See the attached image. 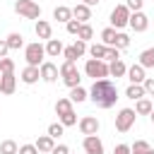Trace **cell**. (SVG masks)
I'll list each match as a JSON object with an SVG mask.
<instances>
[{"label":"cell","mask_w":154,"mask_h":154,"mask_svg":"<svg viewBox=\"0 0 154 154\" xmlns=\"http://www.w3.org/2000/svg\"><path fill=\"white\" fill-rule=\"evenodd\" d=\"M87 99H89V94H87L84 87H72V89H70V101H72V103H82V101H87Z\"/></svg>","instance_id":"obj_23"},{"label":"cell","mask_w":154,"mask_h":154,"mask_svg":"<svg viewBox=\"0 0 154 154\" xmlns=\"http://www.w3.org/2000/svg\"><path fill=\"white\" fill-rule=\"evenodd\" d=\"M82 147L87 154H103V142L99 140V135H84Z\"/></svg>","instance_id":"obj_11"},{"label":"cell","mask_w":154,"mask_h":154,"mask_svg":"<svg viewBox=\"0 0 154 154\" xmlns=\"http://www.w3.org/2000/svg\"><path fill=\"white\" fill-rule=\"evenodd\" d=\"M60 77H63V82H65L70 89H72V87H79V82H82L75 60H65V63L60 65Z\"/></svg>","instance_id":"obj_3"},{"label":"cell","mask_w":154,"mask_h":154,"mask_svg":"<svg viewBox=\"0 0 154 154\" xmlns=\"http://www.w3.org/2000/svg\"><path fill=\"white\" fill-rule=\"evenodd\" d=\"M34 31H36V36H38V38H46V41L53 36V26H51V22H46V19H36Z\"/></svg>","instance_id":"obj_15"},{"label":"cell","mask_w":154,"mask_h":154,"mask_svg":"<svg viewBox=\"0 0 154 154\" xmlns=\"http://www.w3.org/2000/svg\"><path fill=\"white\" fill-rule=\"evenodd\" d=\"M152 108H154V106H152V101H149V99H144V96L135 101V113H137V116H149V113H152Z\"/></svg>","instance_id":"obj_21"},{"label":"cell","mask_w":154,"mask_h":154,"mask_svg":"<svg viewBox=\"0 0 154 154\" xmlns=\"http://www.w3.org/2000/svg\"><path fill=\"white\" fill-rule=\"evenodd\" d=\"M7 46H10V51H19V48L24 46V36L17 34V31H12V34L7 36Z\"/></svg>","instance_id":"obj_25"},{"label":"cell","mask_w":154,"mask_h":154,"mask_svg":"<svg viewBox=\"0 0 154 154\" xmlns=\"http://www.w3.org/2000/svg\"><path fill=\"white\" fill-rule=\"evenodd\" d=\"M128 26L132 29V31H147V26H149V17L140 10V12H130V22H128Z\"/></svg>","instance_id":"obj_9"},{"label":"cell","mask_w":154,"mask_h":154,"mask_svg":"<svg viewBox=\"0 0 154 154\" xmlns=\"http://www.w3.org/2000/svg\"><path fill=\"white\" fill-rule=\"evenodd\" d=\"M2 72H14V60L7 58V55L0 58V75H2Z\"/></svg>","instance_id":"obj_35"},{"label":"cell","mask_w":154,"mask_h":154,"mask_svg":"<svg viewBox=\"0 0 154 154\" xmlns=\"http://www.w3.org/2000/svg\"><path fill=\"white\" fill-rule=\"evenodd\" d=\"M70 111H72V101H70V96L55 101V113H58V116H65V113H70Z\"/></svg>","instance_id":"obj_28"},{"label":"cell","mask_w":154,"mask_h":154,"mask_svg":"<svg viewBox=\"0 0 154 154\" xmlns=\"http://www.w3.org/2000/svg\"><path fill=\"white\" fill-rule=\"evenodd\" d=\"M24 58H26V65H41L43 63V58H46V46H41L38 41H34V43H29L26 48H24Z\"/></svg>","instance_id":"obj_5"},{"label":"cell","mask_w":154,"mask_h":154,"mask_svg":"<svg viewBox=\"0 0 154 154\" xmlns=\"http://www.w3.org/2000/svg\"><path fill=\"white\" fill-rule=\"evenodd\" d=\"M130 149H132V154H147L152 147H149V142H144V140H137L135 144H130Z\"/></svg>","instance_id":"obj_30"},{"label":"cell","mask_w":154,"mask_h":154,"mask_svg":"<svg viewBox=\"0 0 154 154\" xmlns=\"http://www.w3.org/2000/svg\"><path fill=\"white\" fill-rule=\"evenodd\" d=\"M116 34H118V29L106 26V29L101 31V43H103V46H113V43H116Z\"/></svg>","instance_id":"obj_24"},{"label":"cell","mask_w":154,"mask_h":154,"mask_svg":"<svg viewBox=\"0 0 154 154\" xmlns=\"http://www.w3.org/2000/svg\"><path fill=\"white\" fill-rule=\"evenodd\" d=\"M99 128H101V123H99L96 116H84V118H79V132H82V135H96Z\"/></svg>","instance_id":"obj_10"},{"label":"cell","mask_w":154,"mask_h":154,"mask_svg":"<svg viewBox=\"0 0 154 154\" xmlns=\"http://www.w3.org/2000/svg\"><path fill=\"white\" fill-rule=\"evenodd\" d=\"M128 79H130V84H142L147 77H144V67L137 63V65H132V67H128Z\"/></svg>","instance_id":"obj_17"},{"label":"cell","mask_w":154,"mask_h":154,"mask_svg":"<svg viewBox=\"0 0 154 154\" xmlns=\"http://www.w3.org/2000/svg\"><path fill=\"white\" fill-rule=\"evenodd\" d=\"M14 12L19 17H24V19H41V5L36 0H17Z\"/></svg>","instance_id":"obj_2"},{"label":"cell","mask_w":154,"mask_h":154,"mask_svg":"<svg viewBox=\"0 0 154 154\" xmlns=\"http://www.w3.org/2000/svg\"><path fill=\"white\" fill-rule=\"evenodd\" d=\"M82 2H84V5H89V7H94V5H99L101 0H82Z\"/></svg>","instance_id":"obj_46"},{"label":"cell","mask_w":154,"mask_h":154,"mask_svg":"<svg viewBox=\"0 0 154 154\" xmlns=\"http://www.w3.org/2000/svg\"><path fill=\"white\" fill-rule=\"evenodd\" d=\"M113 46H116V48H120V51H123V48H128V46H130V36H128V34H123V31H118V34H116V43H113Z\"/></svg>","instance_id":"obj_31"},{"label":"cell","mask_w":154,"mask_h":154,"mask_svg":"<svg viewBox=\"0 0 154 154\" xmlns=\"http://www.w3.org/2000/svg\"><path fill=\"white\" fill-rule=\"evenodd\" d=\"M79 26H82V22H77V19H70L67 24H65V29H67V34H79Z\"/></svg>","instance_id":"obj_38"},{"label":"cell","mask_w":154,"mask_h":154,"mask_svg":"<svg viewBox=\"0 0 154 154\" xmlns=\"http://www.w3.org/2000/svg\"><path fill=\"white\" fill-rule=\"evenodd\" d=\"M125 5H128V10H130V12H140V10H142V5H144V0H125Z\"/></svg>","instance_id":"obj_39"},{"label":"cell","mask_w":154,"mask_h":154,"mask_svg":"<svg viewBox=\"0 0 154 154\" xmlns=\"http://www.w3.org/2000/svg\"><path fill=\"white\" fill-rule=\"evenodd\" d=\"M63 58H65V60H75V63H77V58H79V55H77V51H75L72 46H67V48L63 51Z\"/></svg>","instance_id":"obj_40"},{"label":"cell","mask_w":154,"mask_h":154,"mask_svg":"<svg viewBox=\"0 0 154 154\" xmlns=\"http://www.w3.org/2000/svg\"><path fill=\"white\" fill-rule=\"evenodd\" d=\"M103 60H108V63L120 60V48H116V46H106V55H103Z\"/></svg>","instance_id":"obj_32"},{"label":"cell","mask_w":154,"mask_h":154,"mask_svg":"<svg viewBox=\"0 0 154 154\" xmlns=\"http://www.w3.org/2000/svg\"><path fill=\"white\" fill-rule=\"evenodd\" d=\"M7 51H10L7 38H0V58H5V55H7Z\"/></svg>","instance_id":"obj_45"},{"label":"cell","mask_w":154,"mask_h":154,"mask_svg":"<svg viewBox=\"0 0 154 154\" xmlns=\"http://www.w3.org/2000/svg\"><path fill=\"white\" fill-rule=\"evenodd\" d=\"M14 89H17V77H14V72H2L0 75V91L2 94H14Z\"/></svg>","instance_id":"obj_12"},{"label":"cell","mask_w":154,"mask_h":154,"mask_svg":"<svg viewBox=\"0 0 154 154\" xmlns=\"http://www.w3.org/2000/svg\"><path fill=\"white\" fill-rule=\"evenodd\" d=\"M0 154H19V144L14 140H2L0 142Z\"/></svg>","instance_id":"obj_26"},{"label":"cell","mask_w":154,"mask_h":154,"mask_svg":"<svg viewBox=\"0 0 154 154\" xmlns=\"http://www.w3.org/2000/svg\"><path fill=\"white\" fill-rule=\"evenodd\" d=\"M125 96H128V99H132V101H137V99L147 96V91H144V87H142V84H130V87L125 89Z\"/></svg>","instance_id":"obj_22"},{"label":"cell","mask_w":154,"mask_h":154,"mask_svg":"<svg viewBox=\"0 0 154 154\" xmlns=\"http://www.w3.org/2000/svg\"><path fill=\"white\" fill-rule=\"evenodd\" d=\"M89 99L99 106V108H111L118 101V87L106 77V79H94L91 89H89Z\"/></svg>","instance_id":"obj_1"},{"label":"cell","mask_w":154,"mask_h":154,"mask_svg":"<svg viewBox=\"0 0 154 154\" xmlns=\"http://www.w3.org/2000/svg\"><path fill=\"white\" fill-rule=\"evenodd\" d=\"M63 51H65V46H63L60 38H48V43H46V55L48 58H58V55H63Z\"/></svg>","instance_id":"obj_16"},{"label":"cell","mask_w":154,"mask_h":154,"mask_svg":"<svg viewBox=\"0 0 154 154\" xmlns=\"http://www.w3.org/2000/svg\"><path fill=\"white\" fill-rule=\"evenodd\" d=\"M38 70H41V79L48 82V84L58 82V77H60V67H58L55 63H51V60H43V63L38 65Z\"/></svg>","instance_id":"obj_8"},{"label":"cell","mask_w":154,"mask_h":154,"mask_svg":"<svg viewBox=\"0 0 154 154\" xmlns=\"http://www.w3.org/2000/svg\"><path fill=\"white\" fill-rule=\"evenodd\" d=\"M135 120H137L135 108H120L118 116H116V130H118V132H128V130L135 125Z\"/></svg>","instance_id":"obj_6"},{"label":"cell","mask_w":154,"mask_h":154,"mask_svg":"<svg viewBox=\"0 0 154 154\" xmlns=\"http://www.w3.org/2000/svg\"><path fill=\"white\" fill-rule=\"evenodd\" d=\"M142 87H144L147 96H154V79H144V82H142Z\"/></svg>","instance_id":"obj_42"},{"label":"cell","mask_w":154,"mask_h":154,"mask_svg":"<svg viewBox=\"0 0 154 154\" xmlns=\"http://www.w3.org/2000/svg\"><path fill=\"white\" fill-rule=\"evenodd\" d=\"M34 144L38 147V152H43V154H51V152H53V147H55V140H53L51 135H41V137H38Z\"/></svg>","instance_id":"obj_18"},{"label":"cell","mask_w":154,"mask_h":154,"mask_svg":"<svg viewBox=\"0 0 154 154\" xmlns=\"http://www.w3.org/2000/svg\"><path fill=\"white\" fill-rule=\"evenodd\" d=\"M60 123H63L65 128H70V125H77V113H75V111H70V113L60 116Z\"/></svg>","instance_id":"obj_36"},{"label":"cell","mask_w":154,"mask_h":154,"mask_svg":"<svg viewBox=\"0 0 154 154\" xmlns=\"http://www.w3.org/2000/svg\"><path fill=\"white\" fill-rule=\"evenodd\" d=\"M63 132H65V125H63V123H51V125H48V135H51L53 140H58Z\"/></svg>","instance_id":"obj_33"},{"label":"cell","mask_w":154,"mask_h":154,"mask_svg":"<svg viewBox=\"0 0 154 154\" xmlns=\"http://www.w3.org/2000/svg\"><path fill=\"white\" fill-rule=\"evenodd\" d=\"M84 72L91 79H106L108 77V63L106 60H99V58H89L87 65H84Z\"/></svg>","instance_id":"obj_4"},{"label":"cell","mask_w":154,"mask_h":154,"mask_svg":"<svg viewBox=\"0 0 154 154\" xmlns=\"http://www.w3.org/2000/svg\"><path fill=\"white\" fill-rule=\"evenodd\" d=\"M19 154H38V147L36 144H22L19 147Z\"/></svg>","instance_id":"obj_41"},{"label":"cell","mask_w":154,"mask_h":154,"mask_svg":"<svg viewBox=\"0 0 154 154\" xmlns=\"http://www.w3.org/2000/svg\"><path fill=\"white\" fill-rule=\"evenodd\" d=\"M72 19H77V22H82V24H87V22L91 19V7H89V5H84V2L75 5V7H72Z\"/></svg>","instance_id":"obj_13"},{"label":"cell","mask_w":154,"mask_h":154,"mask_svg":"<svg viewBox=\"0 0 154 154\" xmlns=\"http://www.w3.org/2000/svg\"><path fill=\"white\" fill-rule=\"evenodd\" d=\"M94 36V29H91V24H82L79 26V34H77V38H82V41H89Z\"/></svg>","instance_id":"obj_34"},{"label":"cell","mask_w":154,"mask_h":154,"mask_svg":"<svg viewBox=\"0 0 154 154\" xmlns=\"http://www.w3.org/2000/svg\"><path fill=\"white\" fill-rule=\"evenodd\" d=\"M72 48L77 51V55H79V58H82V55H84V53L89 51V46H87V41H82V38H77V41L72 43Z\"/></svg>","instance_id":"obj_37"},{"label":"cell","mask_w":154,"mask_h":154,"mask_svg":"<svg viewBox=\"0 0 154 154\" xmlns=\"http://www.w3.org/2000/svg\"><path fill=\"white\" fill-rule=\"evenodd\" d=\"M140 65L147 70V67H154V48H147L140 53Z\"/></svg>","instance_id":"obj_27"},{"label":"cell","mask_w":154,"mask_h":154,"mask_svg":"<svg viewBox=\"0 0 154 154\" xmlns=\"http://www.w3.org/2000/svg\"><path fill=\"white\" fill-rule=\"evenodd\" d=\"M53 19H58V22H70L72 19V7H65V5H58L55 10H53Z\"/></svg>","instance_id":"obj_19"},{"label":"cell","mask_w":154,"mask_h":154,"mask_svg":"<svg viewBox=\"0 0 154 154\" xmlns=\"http://www.w3.org/2000/svg\"><path fill=\"white\" fill-rule=\"evenodd\" d=\"M41 79V70L36 67V65H26L24 70H22V82L24 84H36Z\"/></svg>","instance_id":"obj_14"},{"label":"cell","mask_w":154,"mask_h":154,"mask_svg":"<svg viewBox=\"0 0 154 154\" xmlns=\"http://www.w3.org/2000/svg\"><path fill=\"white\" fill-rule=\"evenodd\" d=\"M128 22H130V10H128V5H116L113 12H111V26H113V29H123V26H128Z\"/></svg>","instance_id":"obj_7"},{"label":"cell","mask_w":154,"mask_h":154,"mask_svg":"<svg viewBox=\"0 0 154 154\" xmlns=\"http://www.w3.org/2000/svg\"><path fill=\"white\" fill-rule=\"evenodd\" d=\"M113 154H132V149H130V144H116Z\"/></svg>","instance_id":"obj_43"},{"label":"cell","mask_w":154,"mask_h":154,"mask_svg":"<svg viewBox=\"0 0 154 154\" xmlns=\"http://www.w3.org/2000/svg\"><path fill=\"white\" fill-rule=\"evenodd\" d=\"M149 120H152V123H154V108H152V113H149Z\"/></svg>","instance_id":"obj_47"},{"label":"cell","mask_w":154,"mask_h":154,"mask_svg":"<svg viewBox=\"0 0 154 154\" xmlns=\"http://www.w3.org/2000/svg\"><path fill=\"white\" fill-rule=\"evenodd\" d=\"M51 154H70V149H67V147H65V144H55V147H53V152H51Z\"/></svg>","instance_id":"obj_44"},{"label":"cell","mask_w":154,"mask_h":154,"mask_svg":"<svg viewBox=\"0 0 154 154\" xmlns=\"http://www.w3.org/2000/svg\"><path fill=\"white\" fill-rule=\"evenodd\" d=\"M87 53H89L91 58H99V60H103V55H106V46H103V43H91Z\"/></svg>","instance_id":"obj_29"},{"label":"cell","mask_w":154,"mask_h":154,"mask_svg":"<svg viewBox=\"0 0 154 154\" xmlns=\"http://www.w3.org/2000/svg\"><path fill=\"white\" fill-rule=\"evenodd\" d=\"M108 75H111V77H116V79H118V77H125V75H128L125 63H123V60H113V63L108 65Z\"/></svg>","instance_id":"obj_20"},{"label":"cell","mask_w":154,"mask_h":154,"mask_svg":"<svg viewBox=\"0 0 154 154\" xmlns=\"http://www.w3.org/2000/svg\"><path fill=\"white\" fill-rule=\"evenodd\" d=\"M147 154H154V149H149V152H147Z\"/></svg>","instance_id":"obj_48"}]
</instances>
